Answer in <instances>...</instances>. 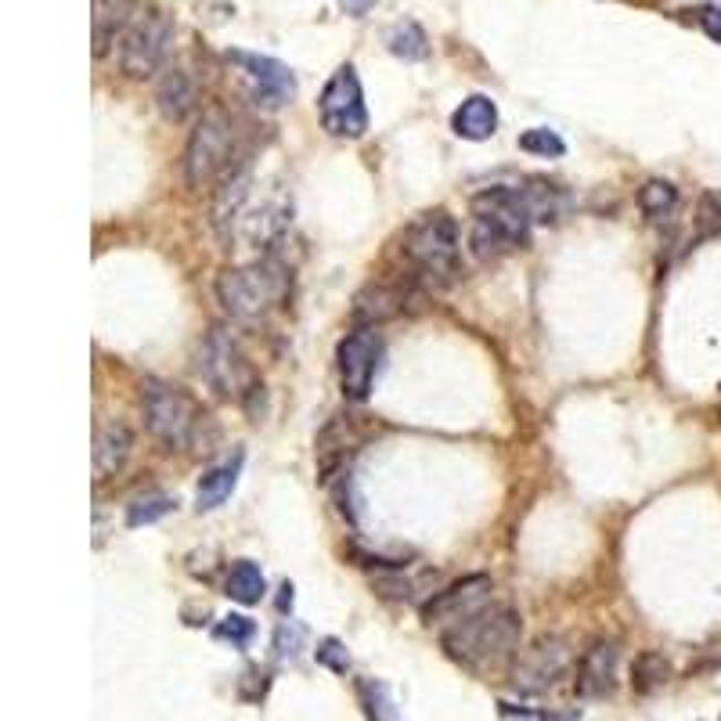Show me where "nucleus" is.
<instances>
[{
  "mask_svg": "<svg viewBox=\"0 0 721 721\" xmlns=\"http://www.w3.org/2000/svg\"><path fill=\"white\" fill-rule=\"evenodd\" d=\"M379 364H383V336L375 332V325H364V329H353L339 339L336 372L347 401H369Z\"/></svg>",
  "mask_w": 721,
  "mask_h": 721,
  "instance_id": "9",
  "label": "nucleus"
},
{
  "mask_svg": "<svg viewBox=\"0 0 721 721\" xmlns=\"http://www.w3.org/2000/svg\"><path fill=\"white\" fill-rule=\"evenodd\" d=\"M473 224H469V250L476 261H498V256L523 250L530 242V213L523 206V195L516 184L484 188L469 202Z\"/></svg>",
  "mask_w": 721,
  "mask_h": 721,
  "instance_id": "1",
  "label": "nucleus"
},
{
  "mask_svg": "<svg viewBox=\"0 0 721 721\" xmlns=\"http://www.w3.org/2000/svg\"><path fill=\"white\" fill-rule=\"evenodd\" d=\"M199 375L213 393L221 397H235L242 404H250L253 397H264V383L256 379L253 364L242 350L238 336L224 329V325H213V329L202 336L199 343Z\"/></svg>",
  "mask_w": 721,
  "mask_h": 721,
  "instance_id": "6",
  "label": "nucleus"
},
{
  "mask_svg": "<svg viewBox=\"0 0 721 721\" xmlns=\"http://www.w3.org/2000/svg\"><path fill=\"white\" fill-rule=\"evenodd\" d=\"M697 22H700V30L714 40V44H721V8L718 4H707L697 11Z\"/></svg>",
  "mask_w": 721,
  "mask_h": 721,
  "instance_id": "31",
  "label": "nucleus"
},
{
  "mask_svg": "<svg viewBox=\"0 0 721 721\" xmlns=\"http://www.w3.org/2000/svg\"><path fill=\"white\" fill-rule=\"evenodd\" d=\"M516 188H520L523 206L534 224H560L570 213V195L563 184H552L545 177H530V181L516 184Z\"/></svg>",
  "mask_w": 721,
  "mask_h": 721,
  "instance_id": "17",
  "label": "nucleus"
},
{
  "mask_svg": "<svg viewBox=\"0 0 721 721\" xmlns=\"http://www.w3.org/2000/svg\"><path fill=\"white\" fill-rule=\"evenodd\" d=\"M141 407L148 433L173 452L195 447L202 441V426H210V415H202V407L181 386H170L162 379L141 383Z\"/></svg>",
  "mask_w": 721,
  "mask_h": 721,
  "instance_id": "5",
  "label": "nucleus"
},
{
  "mask_svg": "<svg viewBox=\"0 0 721 721\" xmlns=\"http://www.w3.org/2000/svg\"><path fill=\"white\" fill-rule=\"evenodd\" d=\"M617 668H621V649L609 638H595L584 649L577 664V697L581 700H606L617 689Z\"/></svg>",
  "mask_w": 721,
  "mask_h": 721,
  "instance_id": "14",
  "label": "nucleus"
},
{
  "mask_svg": "<svg viewBox=\"0 0 721 721\" xmlns=\"http://www.w3.org/2000/svg\"><path fill=\"white\" fill-rule=\"evenodd\" d=\"M495 584L487 574H469L455 584H447V589L433 592L426 603H423V621L430 624H455L462 617L476 614V609L487 606V598H491Z\"/></svg>",
  "mask_w": 721,
  "mask_h": 721,
  "instance_id": "13",
  "label": "nucleus"
},
{
  "mask_svg": "<svg viewBox=\"0 0 721 721\" xmlns=\"http://www.w3.org/2000/svg\"><path fill=\"white\" fill-rule=\"evenodd\" d=\"M358 700L372 721H401L397 703H393V692L383 682H375V678H358Z\"/></svg>",
  "mask_w": 721,
  "mask_h": 721,
  "instance_id": "24",
  "label": "nucleus"
},
{
  "mask_svg": "<svg viewBox=\"0 0 721 721\" xmlns=\"http://www.w3.org/2000/svg\"><path fill=\"white\" fill-rule=\"evenodd\" d=\"M520 148L527 156H541V159H560L566 156V141L549 127H530L520 134Z\"/></svg>",
  "mask_w": 721,
  "mask_h": 721,
  "instance_id": "27",
  "label": "nucleus"
},
{
  "mask_svg": "<svg viewBox=\"0 0 721 721\" xmlns=\"http://www.w3.org/2000/svg\"><path fill=\"white\" fill-rule=\"evenodd\" d=\"M289 289V271L278 261H253L242 267H227L216 278V299L231 318L238 321H261L271 315Z\"/></svg>",
  "mask_w": 721,
  "mask_h": 721,
  "instance_id": "4",
  "label": "nucleus"
},
{
  "mask_svg": "<svg viewBox=\"0 0 721 721\" xmlns=\"http://www.w3.org/2000/svg\"><path fill=\"white\" fill-rule=\"evenodd\" d=\"M138 19V0H94V54H105Z\"/></svg>",
  "mask_w": 721,
  "mask_h": 721,
  "instance_id": "18",
  "label": "nucleus"
},
{
  "mask_svg": "<svg viewBox=\"0 0 721 721\" xmlns=\"http://www.w3.org/2000/svg\"><path fill=\"white\" fill-rule=\"evenodd\" d=\"M452 130L466 141H487L498 130V105L487 98V94H469V98L455 108Z\"/></svg>",
  "mask_w": 721,
  "mask_h": 721,
  "instance_id": "19",
  "label": "nucleus"
},
{
  "mask_svg": "<svg viewBox=\"0 0 721 721\" xmlns=\"http://www.w3.org/2000/svg\"><path fill=\"white\" fill-rule=\"evenodd\" d=\"M177 501L170 495H162V491H148V495H138L127 506V527H148V523H159L162 516H170L173 512Z\"/></svg>",
  "mask_w": 721,
  "mask_h": 721,
  "instance_id": "26",
  "label": "nucleus"
},
{
  "mask_svg": "<svg viewBox=\"0 0 721 721\" xmlns=\"http://www.w3.org/2000/svg\"><path fill=\"white\" fill-rule=\"evenodd\" d=\"M227 62L235 65L238 76L246 79V91L253 105L261 108H285L296 98V76L285 62L271 59V54H256V51H242V47H231L227 51Z\"/></svg>",
  "mask_w": 721,
  "mask_h": 721,
  "instance_id": "11",
  "label": "nucleus"
},
{
  "mask_svg": "<svg viewBox=\"0 0 721 721\" xmlns=\"http://www.w3.org/2000/svg\"><path fill=\"white\" fill-rule=\"evenodd\" d=\"M231 159H235V124L221 108H210L202 113L184 148L188 188H210L213 181H221L231 173Z\"/></svg>",
  "mask_w": 721,
  "mask_h": 721,
  "instance_id": "7",
  "label": "nucleus"
},
{
  "mask_svg": "<svg viewBox=\"0 0 721 721\" xmlns=\"http://www.w3.org/2000/svg\"><path fill=\"white\" fill-rule=\"evenodd\" d=\"M523 621L512 606H484L476 614L447 624L441 643L447 657L466 664V668H495L506 657H512L520 646Z\"/></svg>",
  "mask_w": 721,
  "mask_h": 721,
  "instance_id": "2",
  "label": "nucleus"
},
{
  "mask_svg": "<svg viewBox=\"0 0 721 721\" xmlns=\"http://www.w3.org/2000/svg\"><path fill=\"white\" fill-rule=\"evenodd\" d=\"M213 635L221 638V643H231V646H250L253 643V635H256V624L250 617H238V614H231L224 617L221 624L213 628Z\"/></svg>",
  "mask_w": 721,
  "mask_h": 721,
  "instance_id": "29",
  "label": "nucleus"
},
{
  "mask_svg": "<svg viewBox=\"0 0 721 721\" xmlns=\"http://www.w3.org/2000/svg\"><path fill=\"white\" fill-rule=\"evenodd\" d=\"M318 116L332 138H361L369 130V108H364V91L353 65H339L329 76L318 98Z\"/></svg>",
  "mask_w": 721,
  "mask_h": 721,
  "instance_id": "8",
  "label": "nucleus"
},
{
  "mask_svg": "<svg viewBox=\"0 0 721 721\" xmlns=\"http://www.w3.org/2000/svg\"><path fill=\"white\" fill-rule=\"evenodd\" d=\"M199 105V87L188 70L181 65H167L156 79V108L167 124H184Z\"/></svg>",
  "mask_w": 721,
  "mask_h": 721,
  "instance_id": "15",
  "label": "nucleus"
},
{
  "mask_svg": "<svg viewBox=\"0 0 721 721\" xmlns=\"http://www.w3.org/2000/svg\"><path fill=\"white\" fill-rule=\"evenodd\" d=\"M242 462H246V452H238L224 458L221 466H213L206 476L199 480V491H195V501H199V509L202 512H210L216 506H224V501L231 498V491H235V484H238V476H242Z\"/></svg>",
  "mask_w": 721,
  "mask_h": 721,
  "instance_id": "20",
  "label": "nucleus"
},
{
  "mask_svg": "<svg viewBox=\"0 0 721 721\" xmlns=\"http://www.w3.org/2000/svg\"><path fill=\"white\" fill-rule=\"evenodd\" d=\"M173 44V22L159 11H145L130 22V30L119 36V65L134 79H145L162 70Z\"/></svg>",
  "mask_w": 721,
  "mask_h": 721,
  "instance_id": "10",
  "label": "nucleus"
},
{
  "mask_svg": "<svg viewBox=\"0 0 721 721\" xmlns=\"http://www.w3.org/2000/svg\"><path fill=\"white\" fill-rule=\"evenodd\" d=\"M318 660L325 664V668L339 671V675H343V671L350 668V657H347V649H343V643H336V638H325V643L318 646Z\"/></svg>",
  "mask_w": 721,
  "mask_h": 721,
  "instance_id": "30",
  "label": "nucleus"
},
{
  "mask_svg": "<svg viewBox=\"0 0 721 721\" xmlns=\"http://www.w3.org/2000/svg\"><path fill=\"white\" fill-rule=\"evenodd\" d=\"M404 256L418 278H426L437 289L452 285L462 267V238L455 216L444 210L418 216L404 235Z\"/></svg>",
  "mask_w": 721,
  "mask_h": 721,
  "instance_id": "3",
  "label": "nucleus"
},
{
  "mask_svg": "<svg viewBox=\"0 0 721 721\" xmlns=\"http://www.w3.org/2000/svg\"><path fill=\"white\" fill-rule=\"evenodd\" d=\"M671 678V660L664 657L657 649H646L638 653L635 664H632V689L638 697H649V692H657L664 682Z\"/></svg>",
  "mask_w": 721,
  "mask_h": 721,
  "instance_id": "22",
  "label": "nucleus"
},
{
  "mask_svg": "<svg viewBox=\"0 0 721 721\" xmlns=\"http://www.w3.org/2000/svg\"><path fill=\"white\" fill-rule=\"evenodd\" d=\"M570 668V643L563 635L534 638L512 664V686L520 692H549Z\"/></svg>",
  "mask_w": 721,
  "mask_h": 721,
  "instance_id": "12",
  "label": "nucleus"
},
{
  "mask_svg": "<svg viewBox=\"0 0 721 721\" xmlns=\"http://www.w3.org/2000/svg\"><path fill=\"white\" fill-rule=\"evenodd\" d=\"M339 4H343V8H347V15H353V19H361V15H364V11H369V8H372V0H339Z\"/></svg>",
  "mask_w": 721,
  "mask_h": 721,
  "instance_id": "32",
  "label": "nucleus"
},
{
  "mask_svg": "<svg viewBox=\"0 0 721 721\" xmlns=\"http://www.w3.org/2000/svg\"><path fill=\"white\" fill-rule=\"evenodd\" d=\"M697 235L714 238L721 235V192H703L697 202Z\"/></svg>",
  "mask_w": 721,
  "mask_h": 721,
  "instance_id": "28",
  "label": "nucleus"
},
{
  "mask_svg": "<svg viewBox=\"0 0 721 721\" xmlns=\"http://www.w3.org/2000/svg\"><path fill=\"white\" fill-rule=\"evenodd\" d=\"M386 47L390 54H397L404 62H423L426 59V33L418 30L415 22H397L393 30L386 33Z\"/></svg>",
  "mask_w": 721,
  "mask_h": 721,
  "instance_id": "25",
  "label": "nucleus"
},
{
  "mask_svg": "<svg viewBox=\"0 0 721 721\" xmlns=\"http://www.w3.org/2000/svg\"><path fill=\"white\" fill-rule=\"evenodd\" d=\"M224 589H227L231 598H235V603H242V606H256V603H261V598L267 595L264 570L256 566L253 560H238V563H231Z\"/></svg>",
  "mask_w": 721,
  "mask_h": 721,
  "instance_id": "21",
  "label": "nucleus"
},
{
  "mask_svg": "<svg viewBox=\"0 0 721 721\" xmlns=\"http://www.w3.org/2000/svg\"><path fill=\"white\" fill-rule=\"evenodd\" d=\"M678 206V188L671 181H660V177H653L643 188H638V210H643L649 221H664V216H671Z\"/></svg>",
  "mask_w": 721,
  "mask_h": 721,
  "instance_id": "23",
  "label": "nucleus"
},
{
  "mask_svg": "<svg viewBox=\"0 0 721 721\" xmlns=\"http://www.w3.org/2000/svg\"><path fill=\"white\" fill-rule=\"evenodd\" d=\"M134 452V433L119 418H108L94 430V480H108L127 466Z\"/></svg>",
  "mask_w": 721,
  "mask_h": 721,
  "instance_id": "16",
  "label": "nucleus"
}]
</instances>
